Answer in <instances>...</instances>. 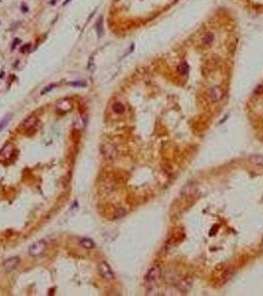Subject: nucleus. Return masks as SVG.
Returning a JSON list of instances; mask_svg holds the SVG:
<instances>
[{
  "mask_svg": "<svg viewBox=\"0 0 263 296\" xmlns=\"http://www.w3.org/2000/svg\"><path fill=\"white\" fill-rule=\"evenodd\" d=\"M47 246L48 244L45 240L37 241L33 245H31V247L29 248V255L32 257H39L43 255L47 249Z\"/></svg>",
  "mask_w": 263,
  "mask_h": 296,
  "instance_id": "f257e3e1",
  "label": "nucleus"
},
{
  "mask_svg": "<svg viewBox=\"0 0 263 296\" xmlns=\"http://www.w3.org/2000/svg\"><path fill=\"white\" fill-rule=\"evenodd\" d=\"M98 272L100 273V275L106 280H114V277H115V274H114V272H113L111 267H110L106 262H101V263L99 264Z\"/></svg>",
  "mask_w": 263,
  "mask_h": 296,
  "instance_id": "f03ea898",
  "label": "nucleus"
},
{
  "mask_svg": "<svg viewBox=\"0 0 263 296\" xmlns=\"http://www.w3.org/2000/svg\"><path fill=\"white\" fill-rule=\"evenodd\" d=\"M160 267L158 264H154L151 269H148V273L146 275V280L148 282H153V281L157 280L160 276Z\"/></svg>",
  "mask_w": 263,
  "mask_h": 296,
  "instance_id": "7ed1b4c3",
  "label": "nucleus"
},
{
  "mask_svg": "<svg viewBox=\"0 0 263 296\" xmlns=\"http://www.w3.org/2000/svg\"><path fill=\"white\" fill-rule=\"evenodd\" d=\"M14 150H15V149H14V146L13 144H11V143H8V144L5 145L4 147L1 149V151H0V161L4 162V161H6V160L10 159V158L13 156Z\"/></svg>",
  "mask_w": 263,
  "mask_h": 296,
  "instance_id": "20e7f679",
  "label": "nucleus"
},
{
  "mask_svg": "<svg viewBox=\"0 0 263 296\" xmlns=\"http://www.w3.org/2000/svg\"><path fill=\"white\" fill-rule=\"evenodd\" d=\"M38 123V118H37L36 115H29L28 118H26L23 120V123H21V128L23 129L24 131H29L30 129L34 128Z\"/></svg>",
  "mask_w": 263,
  "mask_h": 296,
  "instance_id": "39448f33",
  "label": "nucleus"
},
{
  "mask_svg": "<svg viewBox=\"0 0 263 296\" xmlns=\"http://www.w3.org/2000/svg\"><path fill=\"white\" fill-rule=\"evenodd\" d=\"M19 264H20V259L18 257H11V258L4 261L3 267L7 272H12V270L16 269L18 267Z\"/></svg>",
  "mask_w": 263,
  "mask_h": 296,
  "instance_id": "423d86ee",
  "label": "nucleus"
},
{
  "mask_svg": "<svg viewBox=\"0 0 263 296\" xmlns=\"http://www.w3.org/2000/svg\"><path fill=\"white\" fill-rule=\"evenodd\" d=\"M102 152L107 159H115L117 156V148L112 144H106L103 146Z\"/></svg>",
  "mask_w": 263,
  "mask_h": 296,
  "instance_id": "0eeeda50",
  "label": "nucleus"
},
{
  "mask_svg": "<svg viewBox=\"0 0 263 296\" xmlns=\"http://www.w3.org/2000/svg\"><path fill=\"white\" fill-rule=\"evenodd\" d=\"M71 101L67 98H64L56 103V110L59 112H68L71 110Z\"/></svg>",
  "mask_w": 263,
  "mask_h": 296,
  "instance_id": "6e6552de",
  "label": "nucleus"
},
{
  "mask_svg": "<svg viewBox=\"0 0 263 296\" xmlns=\"http://www.w3.org/2000/svg\"><path fill=\"white\" fill-rule=\"evenodd\" d=\"M249 161L252 163L254 166H257L259 168H263V156L262 155H252L249 158Z\"/></svg>",
  "mask_w": 263,
  "mask_h": 296,
  "instance_id": "1a4fd4ad",
  "label": "nucleus"
},
{
  "mask_svg": "<svg viewBox=\"0 0 263 296\" xmlns=\"http://www.w3.org/2000/svg\"><path fill=\"white\" fill-rule=\"evenodd\" d=\"M79 245L81 247L85 248V249H93L95 247L94 241L91 240L90 238H82L79 240Z\"/></svg>",
  "mask_w": 263,
  "mask_h": 296,
  "instance_id": "9d476101",
  "label": "nucleus"
},
{
  "mask_svg": "<svg viewBox=\"0 0 263 296\" xmlns=\"http://www.w3.org/2000/svg\"><path fill=\"white\" fill-rule=\"evenodd\" d=\"M211 97L213 99V101H219L223 97V90L218 86L214 87L211 91Z\"/></svg>",
  "mask_w": 263,
  "mask_h": 296,
  "instance_id": "9b49d317",
  "label": "nucleus"
},
{
  "mask_svg": "<svg viewBox=\"0 0 263 296\" xmlns=\"http://www.w3.org/2000/svg\"><path fill=\"white\" fill-rule=\"evenodd\" d=\"M95 30L98 38H101L103 35V17H99L95 23Z\"/></svg>",
  "mask_w": 263,
  "mask_h": 296,
  "instance_id": "f8f14e48",
  "label": "nucleus"
},
{
  "mask_svg": "<svg viewBox=\"0 0 263 296\" xmlns=\"http://www.w3.org/2000/svg\"><path fill=\"white\" fill-rule=\"evenodd\" d=\"M113 111H114L116 114L121 115L125 112V107H124L122 103H115L114 105H113Z\"/></svg>",
  "mask_w": 263,
  "mask_h": 296,
  "instance_id": "ddd939ff",
  "label": "nucleus"
},
{
  "mask_svg": "<svg viewBox=\"0 0 263 296\" xmlns=\"http://www.w3.org/2000/svg\"><path fill=\"white\" fill-rule=\"evenodd\" d=\"M178 72L180 73L181 75H185L188 73V70H189V67H188V64L186 62H181L179 65H178Z\"/></svg>",
  "mask_w": 263,
  "mask_h": 296,
  "instance_id": "4468645a",
  "label": "nucleus"
},
{
  "mask_svg": "<svg viewBox=\"0 0 263 296\" xmlns=\"http://www.w3.org/2000/svg\"><path fill=\"white\" fill-rule=\"evenodd\" d=\"M213 41H214V35L212 33H208L207 35L203 38V42H204V44H207V46L213 43Z\"/></svg>",
  "mask_w": 263,
  "mask_h": 296,
  "instance_id": "2eb2a0df",
  "label": "nucleus"
},
{
  "mask_svg": "<svg viewBox=\"0 0 263 296\" xmlns=\"http://www.w3.org/2000/svg\"><path fill=\"white\" fill-rule=\"evenodd\" d=\"M186 280H183L182 282H181V284H180V288H181V290H182V291H187V290H189V289L191 288L192 282H191V281H189V282L187 283V282H186Z\"/></svg>",
  "mask_w": 263,
  "mask_h": 296,
  "instance_id": "dca6fc26",
  "label": "nucleus"
},
{
  "mask_svg": "<svg viewBox=\"0 0 263 296\" xmlns=\"http://www.w3.org/2000/svg\"><path fill=\"white\" fill-rule=\"evenodd\" d=\"M55 86H56L55 84H50V85L47 86L46 88H45V89L43 90V91L41 92V94H42V95H45V94H46V93H49L50 91H52L53 89H55Z\"/></svg>",
  "mask_w": 263,
  "mask_h": 296,
  "instance_id": "f3484780",
  "label": "nucleus"
},
{
  "mask_svg": "<svg viewBox=\"0 0 263 296\" xmlns=\"http://www.w3.org/2000/svg\"><path fill=\"white\" fill-rule=\"evenodd\" d=\"M30 50H31V44H26L25 46L22 47V49H20V52H23V53H27V52H29Z\"/></svg>",
  "mask_w": 263,
  "mask_h": 296,
  "instance_id": "a211bd4d",
  "label": "nucleus"
},
{
  "mask_svg": "<svg viewBox=\"0 0 263 296\" xmlns=\"http://www.w3.org/2000/svg\"><path fill=\"white\" fill-rule=\"evenodd\" d=\"M69 84L71 86H74V87H85L86 86V83L82 82V81H76V82H71Z\"/></svg>",
  "mask_w": 263,
  "mask_h": 296,
  "instance_id": "6ab92c4d",
  "label": "nucleus"
},
{
  "mask_svg": "<svg viewBox=\"0 0 263 296\" xmlns=\"http://www.w3.org/2000/svg\"><path fill=\"white\" fill-rule=\"evenodd\" d=\"M87 68H88V70H90V71H92V70L94 69V62H93V57H90L89 61H88V65H87Z\"/></svg>",
  "mask_w": 263,
  "mask_h": 296,
  "instance_id": "aec40b11",
  "label": "nucleus"
},
{
  "mask_svg": "<svg viewBox=\"0 0 263 296\" xmlns=\"http://www.w3.org/2000/svg\"><path fill=\"white\" fill-rule=\"evenodd\" d=\"M8 120H9V118H5L4 120H2L1 123H0V130H2L4 128V125L8 123Z\"/></svg>",
  "mask_w": 263,
  "mask_h": 296,
  "instance_id": "412c9836",
  "label": "nucleus"
},
{
  "mask_svg": "<svg viewBox=\"0 0 263 296\" xmlns=\"http://www.w3.org/2000/svg\"><path fill=\"white\" fill-rule=\"evenodd\" d=\"M20 43H21V39H16L15 41L13 42V46H12V47H13V49L17 46V44H19Z\"/></svg>",
  "mask_w": 263,
  "mask_h": 296,
  "instance_id": "4be33fe9",
  "label": "nucleus"
},
{
  "mask_svg": "<svg viewBox=\"0 0 263 296\" xmlns=\"http://www.w3.org/2000/svg\"><path fill=\"white\" fill-rule=\"evenodd\" d=\"M69 1H70V0H66V2H64V5H66Z\"/></svg>",
  "mask_w": 263,
  "mask_h": 296,
  "instance_id": "5701e85b",
  "label": "nucleus"
},
{
  "mask_svg": "<svg viewBox=\"0 0 263 296\" xmlns=\"http://www.w3.org/2000/svg\"><path fill=\"white\" fill-rule=\"evenodd\" d=\"M116 1H118V0H116Z\"/></svg>",
  "mask_w": 263,
  "mask_h": 296,
  "instance_id": "b1692460",
  "label": "nucleus"
}]
</instances>
